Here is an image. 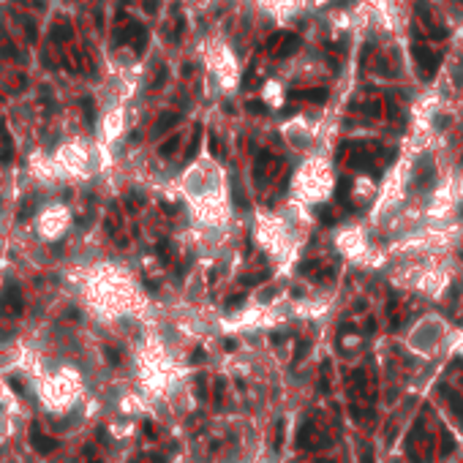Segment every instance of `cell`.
Listing matches in <instances>:
<instances>
[{"instance_id":"obj_7","label":"cell","mask_w":463,"mask_h":463,"mask_svg":"<svg viewBox=\"0 0 463 463\" xmlns=\"http://www.w3.org/2000/svg\"><path fill=\"white\" fill-rule=\"evenodd\" d=\"M297 35H292V38H289V41L286 44H283V52H292V49H297Z\"/></svg>"},{"instance_id":"obj_3","label":"cell","mask_w":463,"mask_h":463,"mask_svg":"<svg viewBox=\"0 0 463 463\" xmlns=\"http://www.w3.org/2000/svg\"><path fill=\"white\" fill-rule=\"evenodd\" d=\"M414 60H417V65H422L425 68V74H433V68H436V58H433V52H428L425 47H414Z\"/></svg>"},{"instance_id":"obj_4","label":"cell","mask_w":463,"mask_h":463,"mask_svg":"<svg viewBox=\"0 0 463 463\" xmlns=\"http://www.w3.org/2000/svg\"><path fill=\"white\" fill-rule=\"evenodd\" d=\"M180 120V115L177 112H169V115H164V118L158 120V125H155V134H161V131H166V128H172V125Z\"/></svg>"},{"instance_id":"obj_11","label":"cell","mask_w":463,"mask_h":463,"mask_svg":"<svg viewBox=\"0 0 463 463\" xmlns=\"http://www.w3.org/2000/svg\"><path fill=\"white\" fill-rule=\"evenodd\" d=\"M11 387H14V390H19V393H22V381H19V379H11Z\"/></svg>"},{"instance_id":"obj_10","label":"cell","mask_w":463,"mask_h":463,"mask_svg":"<svg viewBox=\"0 0 463 463\" xmlns=\"http://www.w3.org/2000/svg\"><path fill=\"white\" fill-rule=\"evenodd\" d=\"M243 300H246V297H243V294H237V297H232V300H229L226 305H229V308H235V305H240Z\"/></svg>"},{"instance_id":"obj_9","label":"cell","mask_w":463,"mask_h":463,"mask_svg":"<svg viewBox=\"0 0 463 463\" xmlns=\"http://www.w3.org/2000/svg\"><path fill=\"white\" fill-rule=\"evenodd\" d=\"M248 109H251V112H264V104H259V101H251V104H248Z\"/></svg>"},{"instance_id":"obj_6","label":"cell","mask_w":463,"mask_h":463,"mask_svg":"<svg viewBox=\"0 0 463 463\" xmlns=\"http://www.w3.org/2000/svg\"><path fill=\"white\" fill-rule=\"evenodd\" d=\"M175 147H177V136H172L169 142H164V145H161V155H169V153H175Z\"/></svg>"},{"instance_id":"obj_1","label":"cell","mask_w":463,"mask_h":463,"mask_svg":"<svg viewBox=\"0 0 463 463\" xmlns=\"http://www.w3.org/2000/svg\"><path fill=\"white\" fill-rule=\"evenodd\" d=\"M22 308H25V303H22V294H19V286L17 283H8L3 297H0V311L6 313V316H19Z\"/></svg>"},{"instance_id":"obj_8","label":"cell","mask_w":463,"mask_h":463,"mask_svg":"<svg viewBox=\"0 0 463 463\" xmlns=\"http://www.w3.org/2000/svg\"><path fill=\"white\" fill-rule=\"evenodd\" d=\"M106 360H109V363H115V365L120 363V360H118V354H115V349H106Z\"/></svg>"},{"instance_id":"obj_2","label":"cell","mask_w":463,"mask_h":463,"mask_svg":"<svg viewBox=\"0 0 463 463\" xmlns=\"http://www.w3.org/2000/svg\"><path fill=\"white\" fill-rule=\"evenodd\" d=\"M30 444H33V450L35 452H41V455H49V452L55 450V447H58V441L55 439H49V436H41L38 433V431H30Z\"/></svg>"},{"instance_id":"obj_5","label":"cell","mask_w":463,"mask_h":463,"mask_svg":"<svg viewBox=\"0 0 463 463\" xmlns=\"http://www.w3.org/2000/svg\"><path fill=\"white\" fill-rule=\"evenodd\" d=\"M297 98H308V101H324L327 98V90H303V93H294Z\"/></svg>"}]
</instances>
